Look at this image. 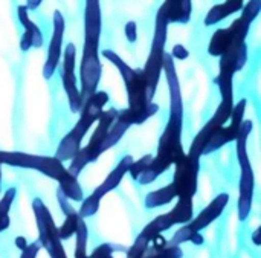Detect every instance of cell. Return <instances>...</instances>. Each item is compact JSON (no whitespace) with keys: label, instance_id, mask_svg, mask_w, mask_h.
<instances>
[{"label":"cell","instance_id":"obj_1","mask_svg":"<svg viewBox=\"0 0 261 258\" xmlns=\"http://www.w3.org/2000/svg\"><path fill=\"white\" fill-rule=\"evenodd\" d=\"M102 15L99 0H86L84 8V46L80 64V93L83 102L92 96L99 86L102 64L99 58V40Z\"/></svg>","mask_w":261,"mask_h":258},{"label":"cell","instance_id":"obj_2","mask_svg":"<svg viewBox=\"0 0 261 258\" xmlns=\"http://www.w3.org/2000/svg\"><path fill=\"white\" fill-rule=\"evenodd\" d=\"M101 54L106 60H109L119 70L122 81L125 84L128 107L119 110L118 118L125 121L130 125H141L147 119L154 116L159 112V106L154 101L153 102L147 101V89H145L142 69L132 67L112 49H104Z\"/></svg>","mask_w":261,"mask_h":258},{"label":"cell","instance_id":"obj_3","mask_svg":"<svg viewBox=\"0 0 261 258\" xmlns=\"http://www.w3.org/2000/svg\"><path fill=\"white\" fill-rule=\"evenodd\" d=\"M109 102V93L104 90H96L92 96H89L80 110V119L72 127V130L60 141L55 158L61 162H69L81 148V144L95 122L99 119L104 107Z\"/></svg>","mask_w":261,"mask_h":258},{"label":"cell","instance_id":"obj_4","mask_svg":"<svg viewBox=\"0 0 261 258\" xmlns=\"http://www.w3.org/2000/svg\"><path fill=\"white\" fill-rule=\"evenodd\" d=\"M261 12V0H249L242 8V15L228 28L217 29L210 40L208 54L211 57H222L223 54L240 47L246 43V37L255 18Z\"/></svg>","mask_w":261,"mask_h":258},{"label":"cell","instance_id":"obj_5","mask_svg":"<svg viewBox=\"0 0 261 258\" xmlns=\"http://www.w3.org/2000/svg\"><path fill=\"white\" fill-rule=\"evenodd\" d=\"M168 20L164 14V11L159 8L156 14V21H154V34H153V41L150 47L148 58L145 61V66L142 69L144 80H145V89H147V101L153 102L158 84L161 81L162 75V66H164V54H165V46H167V37H168Z\"/></svg>","mask_w":261,"mask_h":258},{"label":"cell","instance_id":"obj_6","mask_svg":"<svg viewBox=\"0 0 261 258\" xmlns=\"http://www.w3.org/2000/svg\"><path fill=\"white\" fill-rule=\"evenodd\" d=\"M118 112H119V110H116V109L102 110L99 119L95 122L96 127H95V130H93V133H92L90 141L87 142V145H86V147H81L80 151L69 161L70 165L67 167V171H69L72 176L78 177V176L81 174V171H83L89 164L96 162L98 158L102 154V151H101L102 141H104V138H106V135H107V132H109V128H110V125L116 121Z\"/></svg>","mask_w":261,"mask_h":258},{"label":"cell","instance_id":"obj_7","mask_svg":"<svg viewBox=\"0 0 261 258\" xmlns=\"http://www.w3.org/2000/svg\"><path fill=\"white\" fill-rule=\"evenodd\" d=\"M0 165L35 170L57 182H60L63 179V176L67 173V168L55 156H38V154H28L23 151L0 150Z\"/></svg>","mask_w":261,"mask_h":258},{"label":"cell","instance_id":"obj_8","mask_svg":"<svg viewBox=\"0 0 261 258\" xmlns=\"http://www.w3.org/2000/svg\"><path fill=\"white\" fill-rule=\"evenodd\" d=\"M32 211L35 216V223L38 229V242L41 248L46 249L50 258H67L66 251L58 237V228L55 226L54 217L49 208L40 197L32 200Z\"/></svg>","mask_w":261,"mask_h":258},{"label":"cell","instance_id":"obj_9","mask_svg":"<svg viewBox=\"0 0 261 258\" xmlns=\"http://www.w3.org/2000/svg\"><path fill=\"white\" fill-rule=\"evenodd\" d=\"M61 83H63V89L64 93L67 96V102L70 107L72 113H80L81 107H83V98L78 89V83H76V47L73 43H67L66 49L63 50L61 55Z\"/></svg>","mask_w":261,"mask_h":258},{"label":"cell","instance_id":"obj_10","mask_svg":"<svg viewBox=\"0 0 261 258\" xmlns=\"http://www.w3.org/2000/svg\"><path fill=\"white\" fill-rule=\"evenodd\" d=\"M162 70L167 78L168 92H170V116L167 124L176 128H184V99L180 90V81L177 76L174 60L170 54H164V66Z\"/></svg>","mask_w":261,"mask_h":258},{"label":"cell","instance_id":"obj_11","mask_svg":"<svg viewBox=\"0 0 261 258\" xmlns=\"http://www.w3.org/2000/svg\"><path fill=\"white\" fill-rule=\"evenodd\" d=\"M246 106H248V99H240L237 102H234L232 112H231V118L228 121V125L220 127L208 141L205 150H203V156H208L211 153H216L217 150H220L222 147L231 144L236 141L239 130L242 127V122L245 119V112H246Z\"/></svg>","mask_w":261,"mask_h":258},{"label":"cell","instance_id":"obj_12","mask_svg":"<svg viewBox=\"0 0 261 258\" xmlns=\"http://www.w3.org/2000/svg\"><path fill=\"white\" fill-rule=\"evenodd\" d=\"M200 171V161L191 159L188 154H184L182 159L176 164L173 185L176 188L177 197H194L197 191V177Z\"/></svg>","mask_w":261,"mask_h":258},{"label":"cell","instance_id":"obj_13","mask_svg":"<svg viewBox=\"0 0 261 258\" xmlns=\"http://www.w3.org/2000/svg\"><path fill=\"white\" fill-rule=\"evenodd\" d=\"M52 24H54V31L50 35L49 47H47V58L43 66L44 80H50L54 76V73L57 72L60 66L61 55H63V38H64V31H66V21L60 9L54 11Z\"/></svg>","mask_w":261,"mask_h":258},{"label":"cell","instance_id":"obj_14","mask_svg":"<svg viewBox=\"0 0 261 258\" xmlns=\"http://www.w3.org/2000/svg\"><path fill=\"white\" fill-rule=\"evenodd\" d=\"M254 191H255V176H254V168L251 161L240 165V184H239V205H237V213H239V220L245 222L251 211H252V203H254Z\"/></svg>","mask_w":261,"mask_h":258},{"label":"cell","instance_id":"obj_15","mask_svg":"<svg viewBox=\"0 0 261 258\" xmlns=\"http://www.w3.org/2000/svg\"><path fill=\"white\" fill-rule=\"evenodd\" d=\"M229 203V194L226 193H220L219 196H216L205 208L203 211L193 217L187 225L193 233H202L203 229H206L213 222H216L225 211V208Z\"/></svg>","mask_w":261,"mask_h":258},{"label":"cell","instance_id":"obj_16","mask_svg":"<svg viewBox=\"0 0 261 258\" xmlns=\"http://www.w3.org/2000/svg\"><path fill=\"white\" fill-rule=\"evenodd\" d=\"M17 17L20 20V24L23 26L24 32L20 40V49L21 52H28L29 49H40L44 44L43 32L41 29L29 18V11L24 5L17 6Z\"/></svg>","mask_w":261,"mask_h":258},{"label":"cell","instance_id":"obj_17","mask_svg":"<svg viewBox=\"0 0 261 258\" xmlns=\"http://www.w3.org/2000/svg\"><path fill=\"white\" fill-rule=\"evenodd\" d=\"M133 161H135V159H133L132 154L124 156V158L118 162V165L109 173V176L104 179V182L95 188V191H93L92 194L101 200V199H102L104 196H107L110 191L116 190V188L119 187V184L122 182V179L125 177V174L128 173V168H130V165H132Z\"/></svg>","mask_w":261,"mask_h":258},{"label":"cell","instance_id":"obj_18","mask_svg":"<svg viewBox=\"0 0 261 258\" xmlns=\"http://www.w3.org/2000/svg\"><path fill=\"white\" fill-rule=\"evenodd\" d=\"M168 23L187 24L193 15V0H165L161 5Z\"/></svg>","mask_w":261,"mask_h":258},{"label":"cell","instance_id":"obj_19","mask_svg":"<svg viewBox=\"0 0 261 258\" xmlns=\"http://www.w3.org/2000/svg\"><path fill=\"white\" fill-rule=\"evenodd\" d=\"M245 5V0H225L223 3H219L213 6L208 14L205 15V26H213L220 23L222 20L231 17L236 12H240Z\"/></svg>","mask_w":261,"mask_h":258},{"label":"cell","instance_id":"obj_20","mask_svg":"<svg viewBox=\"0 0 261 258\" xmlns=\"http://www.w3.org/2000/svg\"><path fill=\"white\" fill-rule=\"evenodd\" d=\"M184 251L180 246H170L162 236H158L150 243L147 252L141 258H182Z\"/></svg>","mask_w":261,"mask_h":258},{"label":"cell","instance_id":"obj_21","mask_svg":"<svg viewBox=\"0 0 261 258\" xmlns=\"http://www.w3.org/2000/svg\"><path fill=\"white\" fill-rule=\"evenodd\" d=\"M177 197V193H176V188L173 184L164 187V188H159L156 191H151L145 196V200H144V205L147 210H153V208H159V207H165L168 203H171L174 199Z\"/></svg>","mask_w":261,"mask_h":258},{"label":"cell","instance_id":"obj_22","mask_svg":"<svg viewBox=\"0 0 261 258\" xmlns=\"http://www.w3.org/2000/svg\"><path fill=\"white\" fill-rule=\"evenodd\" d=\"M254 128V122L251 119H243L242 127L239 130V135L236 138V153H237V161L239 165H243L246 162H249V154H248V139L249 135L252 133Z\"/></svg>","mask_w":261,"mask_h":258},{"label":"cell","instance_id":"obj_23","mask_svg":"<svg viewBox=\"0 0 261 258\" xmlns=\"http://www.w3.org/2000/svg\"><path fill=\"white\" fill-rule=\"evenodd\" d=\"M130 127H132L130 124H127L125 121L116 118V121L110 125V128H109V132H107V135H106V138H104V141H102L101 151L106 153V151H109L110 148H113L115 145H118L119 141L124 138V135L128 132Z\"/></svg>","mask_w":261,"mask_h":258},{"label":"cell","instance_id":"obj_24","mask_svg":"<svg viewBox=\"0 0 261 258\" xmlns=\"http://www.w3.org/2000/svg\"><path fill=\"white\" fill-rule=\"evenodd\" d=\"M58 190L72 202H81L84 199V193L83 188L78 182V177L72 176L69 171L63 176V179L58 182Z\"/></svg>","mask_w":261,"mask_h":258},{"label":"cell","instance_id":"obj_25","mask_svg":"<svg viewBox=\"0 0 261 258\" xmlns=\"http://www.w3.org/2000/svg\"><path fill=\"white\" fill-rule=\"evenodd\" d=\"M176 225H185L194 217L193 197H179L176 207L170 211Z\"/></svg>","mask_w":261,"mask_h":258},{"label":"cell","instance_id":"obj_26","mask_svg":"<svg viewBox=\"0 0 261 258\" xmlns=\"http://www.w3.org/2000/svg\"><path fill=\"white\" fill-rule=\"evenodd\" d=\"M15 196H17V188L11 187L5 191L3 197L0 199V233L6 231L11 225L9 211H11V207L15 200Z\"/></svg>","mask_w":261,"mask_h":258},{"label":"cell","instance_id":"obj_27","mask_svg":"<svg viewBox=\"0 0 261 258\" xmlns=\"http://www.w3.org/2000/svg\"><path fill=\"white\" fill-rule=\"evenodd\" d=\"M99 203H101V200L98 197H95L93 194H90V196H87V197H84L81 200V207H80V210L76 213H78V216L81 219L92 217L99 211Z\"/></svg>","mask_w":261,"mask_h":258},{"label":"cell","instance_id":"obj_28","mask_svg":"<svg viewBox=\"0 0 261 258\" xmlns=\"http://www.w3.org/2000/svg\"><path fill=\"white\" fill-rule=\"evenodd\" d=\"M78 213H73L70 216H66V220L64 223L58 228V237L60 240H69L75 236V231H76V225H78Z\"/></svg>","mask_w":261,"mask_h":258},{"label":"cell","instance_id":"obj_29","mask_svg":"<svg viewBox=\"0 0 261 258\" xmlns=\"http://www.w3.org/2000/svg\"><path fill=\"white\" fill-rule=\"evenodd\" d=\"M115 252H127V248H125V246H121V245L104 243V245H99V246L90 254V257L87 255V258H113L112 255H113Z\"/></svg>","mask_w":261,"mask_h":258},{"label":"cell","instance_id":"obj_30","mask_svg":"<svg viewBox=\"0 0 261 258\" xmlns=\"http://www.w3.org/2000/svg\"><path fill=\"white\" fill-rule=\"evenodd\" d=\"M151 161H153V154H145V156H142L141 159L133 161L132 165H130V168H128V173H127V174H130V177H132L133 180H136V177H138V176L151 164Z\"/></svg>","mask_w":261,"mask_h":258},{"label":"cell","instance_id":"obj_31","mask_svg":"<svg viewBox=\"0 0 261 258\" xmlns=\"http://www.w3.org/2000/svg\"><path fill=\"white\" fill-rule=\"evenodd\" d=\"M57 199H58V205H60V208H61L64 216H70V214L76 213V210L70 205V200L60 190H57Z\"/></svg>","mask_w":261,"mask_h":258},{"label":"cell","instance_id":"obj_32","mask_svg":"<svg viewBox=\"0 0 261 258\" xmlns=\"http://www.w3.org/2000/svg\"><path fill=\"white\" fill-rule=\"evenodd\" d=\"M124 34H125V38L130 43H136V40H138V24H136V21H133V20L127 21L125 26H124Z\"/></svg>","mask_w":261,"mask_h":258},{"label":"cell","instance_id":"obj_33","mask_svg":"<svg viewBox=\"0 0 261 258\" xmlns=\"http://www.w3.org/2000/svg\"><path fill=\"white\" fill-rule=\"evenodd\" d=\"M40 249H41V245H40L38 240L37 242H32V243H28V246L21 251L20 258H37Z\"/></svg>","mask_w":261,"mask_h":258},{"label":"cell","instance_id":"obj_34","mask_svg":"<svg viewBox=\"0 0 261 258\" xmlns=\"http://www.w3.org/2000/svg\"><path fill=\"white\" fill-rule=\"evenodd\" d=\"M170 55L173 57V60L184 61V60H187L190 57V50L184 44H174L173 49H171V52H170Z\"/></svg>","mask_w":261,"mask_h":258},{"label":"cell","instance_id":"obj_35","mask_svg":"<svg viewBox=\"0 0 261 258\" xmlns=\"http://www.w3.org/2000/svg\"><path fill=\"white\" fill-rule=\"evenodd\" d=\"M190 243H193L194 246H202V245L205 243V239H203L202 233H196V234H194V236L191 237Z\"/></svg>","mask_w":261,"mask_h":258},{"label":"cell","instance_id":"obj_36","mask_svg":"<svg viewBox=\"0 0 261 258\" xmlns=\"http://www.w3.org/2000/svg\"><path fill=\"white\" fill-rule=\"evenodd\" d=\"M43 3V0H26V8H28V11H35L40 5Z\"/></svg>","mask_w":261,"mask_h":258},{"label":"cell","instance_id":"obj_37","mask_svg":"<svg viewBox=\"0 0 261 258\" xmlns=\"http://www.w3.org/2000/svg\"><path fill=\"white\" fill-rule=\"evenodd\" d=\"M15 246H17L20 251H23V249L28 246V240H26L24 237H21V236H20V237H17V239H15Z\"/></svg>","mask_w":261,"mask_h":258},{"label":"cell","instance_id":"obj_38","mask_svg":"<svg viewBox=\"0 0 261 258\" xmlns=\"http://www.w3.org/2000/svg\"><path fill=\"white\" fill-rule=\"evenodd\" d=\"M260 233H261V228H257V229L254 231V234H252V242H254V245H255V246H260L261 245Z\"/></svg>","mask_w":261,"mask_h":258},{"label":"cell","instance_id":"obj_39","mask_svg":"<svg viewBox=\"0 0 261 258\" xmlns=\"http://www.w3.org/2000/svg\"><path fill=\"white\" fill-rule=\"evenodd\" d=\"M0 193H2V165H0Z\"/></svg>","mask_w":261,"mask_h":258}]
</instances>
